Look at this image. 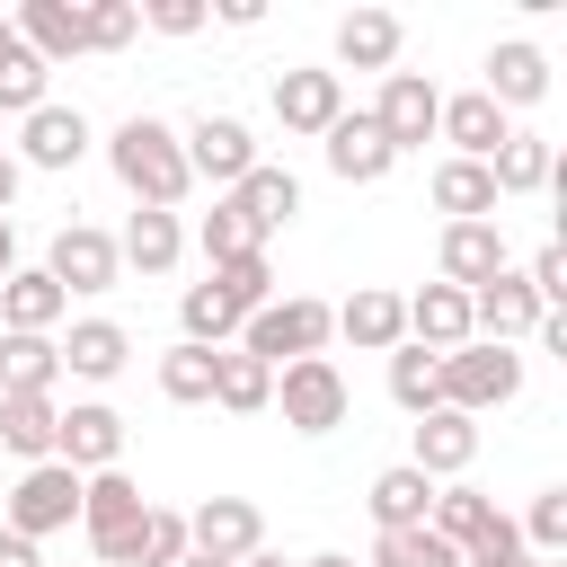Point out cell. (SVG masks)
Masks as SVG:
<instances>
[{
	"label": "cell",
	"mask_w": 567,
	"mask_h": 567,
	"mask_svg": "<svg viewBox=\"0 0 567 567\" xmlns=\"http://www.w3.org/2000/svg\"><path fill=\"white\" fill-rule=\"evenodd\" d=\"M434 399H443V408H461V416L514 408V399H523V354H514V346H487V337H470V346L434 354Z\"/></svg>",
	"instance_id": "7a4b0ae2"
},
{
	"label": "cell",
	"mask_w": 567,
	"mask_h": 567,
	"mask_svg": "<svg viewBox=\"0 0 567 567\" xmlns=\"http://www.w3.org/2000/svg\"><path fill=\"white\" fill-rule=\"evenodd\" d=\"M9 27H18V44H27L44 71L89 53V9H80V0H18V9H9Z\"/></svg>",
	"instance_id": "9a60e30c"
},
{
	"label": "cell",
	"mask_w": 567,
	"mask_h": 567,
	"mask_svg": "<svg viewBox=\"0 0 567 567\" xmlns=\"http://www.w3.org/2000/svg\"><path fill=\"white\" fill-rule=\"evenodd\" d=\"M239 567H292V558H275V549H248V558H239Z\"/></svg>",
	"instance_id": "681fc988"
},
{
	"label": "cell",
	"mask_w": 567,
	"mask_h": 567,
	"mask_svg": "<svg viewBox=\"0 0 567 567\" xmlns=\"http://www.w3.org/2000/svg\"><path fill=\"white\" fill-rule=\"evenodd\" d=\"M523 284H532V301H540V310H558V301H567V248H558V239H549V248H532Z\"/></svg>",
	"instance_id": "ee69618b"
},
{
	"label": "cell",
	"mask_w": 567,
	"mask_h": 567,
	"mask_svg": "<svg viewBox=\"0 0 567 567\" xmlns=\"http://www.w3.org/2000/svg\"><path fill=\"white\" fill-rule=\"evenodd\" d=\"M363 567H461V549H452V540H434V532L416 523V532H381Z\"/></svg>",
	"instance_id": "8d00e7d4"
},
{
	"label": "cell",
	"mask_w": 567,
	"mask_h": 567,
	"mask_svg": "<svg viewBox=\"0 0 567 567\" xmlns=\"http://www.w3.org/2000/svg\"><path fill=\"white\" fill-rule=\"evenodd\" d=\"M53 425H62V399H35V390H0V443L35 470L53 461Z\"/></svg>",
	"instance_id": "4316f807"
},
{
	"label": "cell",
	"mask_w": 567,
	"mask_h": 567,
	"mask_svg": "<svg viewBox=\"0 0 567 567\" xmlns=\"http://www.w3.org/2000/svg\"><path fill=\"white\" fill-rule=\"evenodd\" d=\"M177 558H186V514H168V505H142L133 567H177Z\"/></svg>",
	"instance_id": "ab89813d"
},
{
	"label": "cell",
	"mask_w": 567,
	"mask_h": 567,
	"mask_svg": "<svg viewBox=\"0 0 567 567\" xmlns=\"http://www.w3.org/2000/svg\"><path fill=\"white\" fill-rule=\"evenodd\" d=\"M195 248H204V266H230V257H266V239L239 221V204H230V195H221V204L195 221Z\"/></svg>",
	"instance_id": "d590c367"
},
{
	"label": "cell",
	"mask_w": 567,
	"mask_h": 567,
	"mask_svg": "<svg viewBox=\"0 0 567 567\" xmlns=\"http://www.w3.org/2000/svg\"><path fill=\"white\" fill-rule=\"evenodd\" d=\"M177 319H186V346H230V337H239V319H230V310L213 301V284H186Z\"/></svg>",
	"instance_id": "b9f144b4"
},
{
	"label": "cell",
	"mask_w": 567,
	"mask_h": 567,
	"mask_svg": "<svg viewBox=\"0 0 567 567\" xmlns=\"http://www.w3.org/2000/svg\"><path fill=\"white\" fill-rule=\"evenodd\" d=\"M18 186H27V168H18L9 151H0V221H9V204H18Z\"/></svg>",
	"instance_id": "7dc6e473"
},
{
	"label": "cell",
	"mask_w": 567,
	"mask_h": 567,
	"mask_svg": "<svg viewBox=\"0 0 567 567\" xmlns=\"http://www.w3.org/2000/svg\"><path fill=\"white\" fill-rule=\"evenodd\" d=\"M53 461H62V470H80V478L124 470V416H115L106 399H71V408H62V425H53Z\"/></svg>",
	"instance_id": "9c48e42d"
},
{
	"label": "cell",
	"mask_w": 567,
	"mask_h": 567,
	"mask_svg": "<svg viewBox=\"0 0 567 567\" xmlns=\"http://www.w3.org/2000/svg\"><path fill=\"white\" fill-rule=\"evenodd\" d=\"M71 523H80V470H62V461L18 470V487L0 496V532H18V540H53Z\"/></svg>",
	"instance_id": "277c9868"
},
{
	"label": "cell",
	"mask_w": 567,
	"mask_h": 567,
	"mask_svg": "<svg viewBox=\"0 0 567 567\" xmlns=\"http://www.w3.org/2000/svg\"><path fill=\"white\" fill-rule=\"evenodd\" d=\"M478 89H487L505 115H514V106H540V97H549V53H540L532 35H505V44H487V80H478Z\"/></svg>",
	"instance_id": "d6986e66"
},
{
	"label": "cell",
	"mask_w": 567,
	"mask_h": 567,
	"mask_svg": "<svg viewBox=\"0 0 567 567\" xmlns=\"http://www.w3.org/2000/svg\"><path fill=\"white\" fill-rule=\"evenodd\" d=\"M44 97H53V71H44V62L18 44V53L0 62V115H35Z\"/></svg>",
	"instance_id": "60d3db41"
},
{
	"label": "cell",
	"mask_w": 567,
	"mask_h": 567,
	"mask_svg": "<svg viewBox=\"0 0 567 567\" xmlns=\"http://www.w3.org/2000/svg\"><path fill=\"white\" fill-rule=\"evenodd\" d=\"M9 275H18V230L0 221V284H9Z\"/></svg>",
	"instance_id": "c3c4849f"
},
{
	"label": "cell",
	"mask_w": 567,
	"mask_h": 567,
	"mask_svg": "<svg viewBox=\"0 0 567 567\" xmlns=\"http://www.w3.org/2000/svg\"><path fill=\"white\" fill-rule=\"evenodd\" d=\"M186 549H195V558L239 567L248 549H266V514H257L248 496H204V505L186 514Z\"/></svg>",
	"instance_id": "7c38bea8"
},
{
	"label": "cell",
	"mask_w": 567,
	"mask_h": 567,
	"mask_svg": "<svg viewBox=\"0 0 567 567\" xmlns=\"http://www.w3.org/2000/svg\"><path fill=\"white\" fill-rule=\"evenodd\" d=\"M363 505H372V523H381V532H416V523H425V505H434V478H425V470H408V461H390V470L363 487Z\"/></svg>",
	"instance_id": "83f0119b"
},
{
	"label": "cell",
	"mask_w": 567,
	"mask_h": 567,
	"mask_svg": "<svg viewBox=\"0 0 567 567\" xmlns=\"http://www.w3.org/2000/svg\"><path fill=\"white\" fill-rule=\"evenodd\" d=\"M0 567H44V558H35V540H18V532H0Z\"/></svg>",
	"instance_id": "bcb514c9"
},
{
	"label": "cell",
	"mask_w": 567,
	"mask_h": 567,
	"mask_svg": "<svg viewBox=\"0 0 567 567\" xmlns=\"http://www.w3.org/2000/svg\"><path fill=\"white\" fill-rule=\"evenodd\" d=\"M115 257H124L133 275H168V266L186 257V221H177V213H151V204H133V221L115 230Z\"/></svg>",
	"instance_id": "cb8c5ba5"
},
{
	"label": "cell",
	"mask_w": 567,
	"mask_h": 567,
	"mask_svg": "<svg viewBox=\"0 0 567 567\" xmlns=\"http://www.w3.org/2000/svg\"><path fill=\"white\" fill-rule=\"evenodd\" d=\"M275 408H284L292 434H337V425L354 416V390H346V372H337L328 354H301V363L275 372Z\"/></svg>",
	"instance_id": "8992f818"
},
{
	"label": "cell",
	"mask_w": 567,
	"mask_h": 567,
	"mask_svg": "<svg viewBox=\"0 0 567 567\" xmlns=\"http://www.w3.org/2000/svg\"><path fill=\"white\" fill-rule=\"evenodd\" d=\"M487 523H496V496H478L470 478L434 487V505H425V532H434V540H452V549H470V540H478Z\"/></svg>",
	"instance_id": "4dcf8cb0"
},
{
	"label": "cell",
	"mask_w": 567,
	"mask_h": 567,
	"mask_svg": "<svg viewBox=\"0 0 567 567\" xmlns=\"http://www.w3.org/2000/svg\"><path fill=\"white\" fill-rule=\"evenodd\" d=\"M204 284H213V301H221L230 319H248V310H266V301H275V266H266V257H230V266H204Z\"/></svg>",
	"instance_id": "836d02e7"
},
{
	"label": "cell",
	"mask_w": 567,
	"mask_h": 567,
	"mask_svg": "<svg viewBox=\"0 0 567 567\" xmlns=\"http://www.w3.org/2000/svg\"><path fill=\"white\" fill-rule=\"evenodd\" d=\"M177 567H221V558H195V549H186V558H177Z\"/></svg>",
	"instance_id": "f5cc1de1"
},
{
	"label": "cell",
	"mask_w": 567,
	"mask_h": 567,
	"mask_svg": "<svg viewBox=\"0 0 567 567\" xmlns=\"http://www.w3.org/2000/svg\"><path fill=\"white\" fill-rule=\"evenodd\" d=\"M399 44H408L399 9H346V18H337V62H346V71H399ZM346 71H337V80H346Z\"/></svg>",
	"instance_id": "7402d4cb"
},
{
	"label": "cell",
	"mask_w": 567,
	"mask_h": 567,
	"mask_svg": "<svg viewBox=\"0 0 567 567\" xmlns=\"http://www.w3.org/2000/svg\"><path fill=\"white\" fill-rule=\"evenodd\" d=\"M177 142H186V177H213L221 195H230V186L257 168V133H248L239 115H195Z\"/></svg>",
	"instance_id": "8fae6325"
},
{
	"label": "cell",
	"mask_w": 567,
	"mask_h": 567,
	"mask_svg": "<svg viewBox=\"0 0 567 567\" xmlns=\"http://www.w3.org/2000/svg\"><path fill=\"white\" fill-rule=\"evenodd\" d=\"M434 213H452V221H496L487 168H478V159H443V168H434Z\"/></svg>",
	"instance_id": "d6a6232c"
},
{
	"label": "cell",
	"mask_w": 567,
	"mask_h": 567,
	"mask_svg": "<svg viewBox=\"0 0 567 567\" xmlns=\"http://www.w3.org/2000/svg\"><path fill=\"white\" fill-rule=\"evenodd\" d=\"M204 18H213L204 0H151V9H142V27H151V35H195Z\"/></svg>",
	"instance_id": "f6af8a7d"
},
{
	"label": "cell",
	"mask_w": 567,
	"mask_h": 567,
	"mask_svg": "<svg viewBox=\"0 0 567 567\" xmlns=\"http://www.w3.org/2000/svg\"><path fill=\"white\" fill-rule=\"evenodd\" d=\"M470 461H478V416H461V408H425V416H416V443H408V470H425L434 487H452Z\"/></svg>",
	"instance_id": "2e32d148"
},
{
	"label": "cell",
	"mask_w": 567,
	"mask_h": 567,
	"mask_svg": "<svg viewBox=\"0 0 567 567\" xmlns=\"http://www.w3.org/2000/svg\"><path fill=\"white\" fill-rule=\"evenodd\" d=\"M230 204H239V221H248L257 239H275V230H284V221L301 213V177H292V168H266V159H257V168H248V177L230 186Z\"/></svg>",
	"instance_id": "603a6c76"
},
{
	"label": "cell",
	"mask_w": 567,
	"mask_h": 567,
	"mask_svg": "<svg viewBox=\"0 0 567 567\" xmlns=\"http://www.w3.org/2000/svg\"><path fill=\"white\" fill-rule=\"evenodd\" d=\"M9 53H18V27H9V18H0V62H9Z\"/></svg>",
	"instance_id": "816d5d0a"
},
{
	"label": "cell",
	"mask_w": 567,
	"mask_h": 567,
	"mask_svg": "<svg viewBox=\"0 0 567 567\" xmlns=\"http://www.w3.org/2000/svg\"><path fill=\"white\" fill-rule=\"evenodd\" d=\"M301 567H354V558H346V549H319V558H301Z\"/></svg>",
	"instance_id": "f907efd6"
},
{
	"label": "cell",
	"mask_w": 567,
	"mask_h": 567,
	"mask_svg": "<svg viewBox=\"0 0 567 567\" xmlns=\"http://www.w3.org/2000/svg\"><path fill=\"white\" fill-rule=\"evenodd\" d=\"M532 567H567V558H532Z\"/></svg>",
	"instance_id": "db71d44e"
},
{
	"label": "cell",
	"mask_w": 567,
	"mask_h": 567,
	"mask_svg": "<svg viewBox=\"0 0 567 567\" xmlns=\"http://www.w3.org/2000/svg\"><path fill=\"white\" fill-rule=\"evenodd\" d=\"M399 310H408V346H425V354L470 346V292H452V284H416V292H399Z\"/></svg>",
	"instance_id": "44dd1931"
},
{
	"label": "cell",
	"mask_w": 567,
	"mask_h": 567,
	"mask_svg": "<svg viewBox=\"0 0 567 567\" xmlns=\"http://www.w3.org/2000/svg\"><path fill=\"white\" fill-rule=\"evenodd\" d=\"M337 337H346V346H363V354H390V346H408V310H399V292L363 284L354 301H337Z\"/></svg>",
	"instance_id": "d4e9b609"
},
{
	"label": "cell",
	"mask_w": 567,
	"mask_h": 567,
	"mask_svg": "<svg viewBox=\"0 0 567 567\" xmlns=\"http://www.w3.org/2000/svg\"><path fill=\"white\" fill-rule=\"evenodd\" d=\"M390 399H399L408 416L443 408V399H434V354H425V346H390Z\"/></svg>",
	"instance_id": "74e56055"
},
{
	"label": "cell",
	"mask_w": 567,
	"mask_h": 567,
	"mask_svg": "<svg viewBox=\"0 0 567 567\" xmlns=\"http://www.w3.org/2000/svg\"><path fill=\"white\" fill-rule=\"evenodd\" d=\"M328 337H337V310L310 301V292H284V301H266V310L239 319V354H257L266 372H284L301 354H328Z\"/></svg>",
	"instance_id": "3957f363"
},
{
	"label": "cell",
	"mask_w": 567,
	"mask_h": 567,
	"mask_svg": "<svg viewBox=\"0 0 567 567\" xmlns=\"http://www.w3.org/2000/svg\"><path fill=\"white\" fill-rule=\"evenodd\" d=\"M434 266H443V284H452V292H478V284H487V275H505L514 257H505V230H496V221H443Z\"/></svg>",
	"instance_id": "e0dca14e"
},
{
	"label": "cell",
	"mask_w": 567,
	"mask_h": 567,
	"mask_svg": "<svg viewBox=\"0 0 567 567\" xmlns=\"http://www.w3.org/2000/svg\"><path fill=\"white\" fill-rule=\"evenodd\" d=\"M434 133L452 142V159H478V168H487V159H496V142L514 133V115H505V106H496L487 89H461V97H443Z\"/></svg>",
	"instance_id": "ac0fdd59"
},
{
	"label": "cell",
	"mask_w": 567,
	"mask_h": 567,
	"mask_svg": "<svg viewBox=\"0 0 567 567\" xmlns=\"http://www.w3.org/2000/svg\"><path fill=\"white\" fill-rule=\"evenodd\" d=\"M213 354H221V346H186V337H177V346L159 354V399H177V408H213Z\"/></svg>",
	"instance_id": "e575fe53"
},
{
	"label": "cell",
	"mask_w": 567,
	"mask_h": 567,
	"mask_svg": "<svg viewBox=\"0 0 567 567\" xmlns=\"http://www.w3.org/2000/svg\"><path fill=\"white\" fill-rule=\"evenodd\" d=\"M89 142H97V133H89V115H80V106H62V97H44L35 115H18V151H9V159H18V168H53V177H62V168H80V159H89Z\"/></svg>",
	"instance_id": "30bf717a"
},
{
	"label": "cell",
	"mask_w": 567,
	"mask_h": 567,
	"mask_svg": "<svg viewBox=\"0 0 567 567\" xmlns=\"http://www.w3.org/2000/svg\"><path fill=\"white\" fill-rule=\"evenodd\" d=\"M80 9H89V53H124L142 35V9L133 0H80Z\"/></svg>",
	"instance_id": "7bdbcfd3"
},
{
	"label": "cell",
	"mask_w": 567,
	"mask_h": 567,
	"mask_svg": "<svg viewBox=\"0 0 567 567\" xmlns=\"http://www.w3.org/2000/svg\"><path fill=\"white\" fill-rule=\"evenodd\" d=\"M44 275H53L62 292H115V284H124L115 230H97V221H62L53 248H44Z\"/></svg>",
	"instance_id": "ba28073f"
},
{
	"label": "cell",
	"mask_w": 567,
	"mask_h": 567,
	"mask_svg": "<svg viewBox=\"0 0 567 567\" xmlns=\"http://www.w3.org/2000/svg\"><path fill=\"white\" fill-rule=\"evenodd\" d=\"M53 346H62V372L71 381H115L133 363V337L115 319H71V337H53Z\"/></svg>",
	"instance_id": "484cf974"
},
{
	"label": "cell",
	"mask_w": 567,
	"mask_h": 567,
	"mask_svg": "<svg viewBox=\"0 0 567 567\" xmlns=\"http://www.w3.org/2000/svg\"><path fill=\"white\" fill-rule=\"evenodd\" d=\"M106 168H115V186L133 195V204H151V213H177L186 204V142H177V124L168 115H124L115 133H106Z\"/></svg>",
	"instance_id": "6da1fadb"
},
{
	"label": "cell",
	"mask_w": 567,
	"mask_h": 567,
	"mask_svg": "<svg viewBox=\"0 0 567 567\" xmlns=\"http://www.w3.org/2000/svg\"><path fill=\"white\" fill-rule=\"evenodd\" d=\"M319 159H328V177H346V186H381V177L399 168V151L381 142V124H372L363 106H346V115L319 133Z\"/></svg>",
	"instance_id": "5bb4252c"
},
{
	"label": "cell",
	"mask_w": 567,
	"mask_h": 567,
	"mask_svg": "<svg viewBox=\"0 0 567 567\" xmlns=\"http://www.w3.org/2000/svg\"><path fill=\"white\" fill-rule=\"evenodd\" d=\"M549 177H558V159H549V142H540V133H505V142H496V159H487L496 204H505V195H540Z\"/></svg>",
	"instance_id": "f1b7e54d"
},
{
	"label": "cell",
	"mask_w": 567,
	"mask_h": 567,
	"mask_svg": "<svg viewBox=\"0 0 567 567\" xmlns=\"http://www.w3.org/2000/svg\"><path fill=\"white\" fill-rule=\"evenodd\" d=\"M514 532H523V549H532V558H567V487H540V496H532V514H523Z\"/></svg>",
	"instance_id": "f35d334b"
},
{
	"label": "cell",
	"mask_w": 567,
	"mask_h": 567,
	"mask_svg": "<svg viewBox=\"0 0 567 567\" xmlns=\"http://www.w3.org/2000/svg\"><path fill=\"white\" fill-rule=\"evenodd\" d=\"M62 310H71V292H62L44 266H18V275L0 284V337H53Z\"/></svg>",
	"instance_id": "ffe728a7"
},
{
	"label": "cell",
	"mask_w": 567,
	"mask_h": 567,
	"mask_svg": "<svg viewBox=\"0 0 567 567\" xmlns=\"http://www.w3.org/2000/svg\"><path fill=\"white\" fill-rule=\"evenodd\" d=\"M213 408H230V416H266V408H275V372H266L257 354L221 346V354H213Z\"/></svg>",
	"instance_id": "f546056e"
},
{
	"label": "cell",
	"mask_w": 567,
	"mask_h": 567,
	"mask_svg": "<svg viewBox=\"0 0 567 567\" xmlns=\"http://www.w3.org/2000/svg\"><path fill=\"white\" fill-rule=\"evenodd\" d=\"M0 390L53 399V390H62V346H53V337H0Z\"/></svg>",
	"instance_id": "1f68e13d"
},
{
	"label": "cell",
	"mask_w": 567,
	"mask_h": 567,
	"mask_svg": "<svg viewBox=\"0 0 567 567\" xmlns=\"http://www.w3.org/2000/svg\"><path fill=\"white\" fill-rule=\"evenodd\" d=\"M337 115H346V80H337V71H310V62L275 71V124H284V133L319 142Z\"/></svg>",
	"instance_id": "4fadbf2b"
},
{
	"label": "cell",
	"mask_w": 567,
	"mask_h": 567,
	"mask_svg": "<svg viewBox=\"0 0 567 567\" xmlns=\"http://www.w3.org/2000/svg\"><path fill=\"white\" fill-rule=\"evenodd\" d=\"M372 124H381V142L408 159V151H425L434 142V115H443V89L425 80V71H381V97L363 106Z\"/></svg>",
	"instance_id": "52a82bcc"
},
{
	"label": "cell",
	"mask_w": 567,
	"mask_h": 567,
	"mask_svg": "<svg viewBox=\"0 0 567 567\" xmlns=\"http://www.w3.org/2000/svg\"><path fill=\"white\" fill-rule=\"evenodd\" d=\"M142 505H151V496H142L124 470H97V478H80V532H89V558H97V567H133Z\"/></svg>",
	"instance_id": "5b68a950"
}]
</instances>
